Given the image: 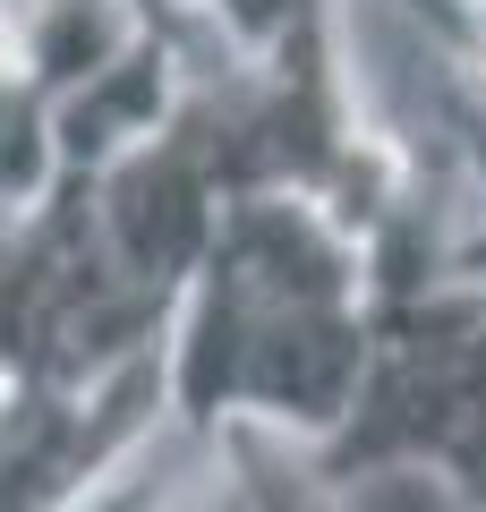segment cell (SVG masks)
Returning <instances> with one entry per match:
<instances>
[{
  "label": "cell",
  "mask_w": 486,
  "mask_h": 512,
  "mask_svg": "<svg viewBox=\"0 0 486 512\" xmlns=\"http://www.w3.org/2000/svg\"><path fill=\"white\" fill-rule=\"evenodd\" d=\"M367 256L333 214L290 188L231 197L180 282L162 342L171 427H273L324 444L342 427L367 359Z\"/></svg>",
  "instance_id": "obj_1"
},
{
  "label": "cell",
  "mask_w": 486,
  "mask_h": 512,
  "mask_svg": "<svg viewBox=\"0 0 486 512\" xmlns=\"http://www.w3.org/2000/svg\"><path fill=\"white\" fill-rule=\"evenodd\" d=\"M486 419V282H427L367 308V359L342 427L316 444L324 478L435 461L444 470Z\"/></svg>",
  "instance_id": "obj_2"
},
{
  "label": "cell",
  "mask_w": 486,
  "mask_h": 512,
  "mask_svg": "<svg viewBox=\"0 0 486 512\" xmlns=\"http://www.w3.org/2000/svg\"><path fill=\"white\" fill-rule=\"evenodd\" d=\"M401 9L435 35V52H444L452 77L486 69V0H401Z\"/></svg>",
  "instance_id": "obj_3"
}]
</instances>
